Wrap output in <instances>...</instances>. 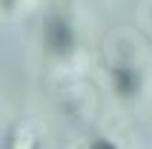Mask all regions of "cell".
<instances>
[{"instance_id":"6da1fadb","label":"cell","mask_w":152,"mask_h":149,"mask_svg":"<svg viewBox=\"0 0 152 149\" xmlns=\"http://www.w3.org/2000/svg\"><path fill=\"white\" fill-rule=\"evenodd\" d=\"M75 46V34H72V26L63 20V17H49L46 20V49L52 55H69Z\"/></svg>"},{"instance_id":"7a4b0ae2","label":"cell","mask_w":152,"mask_h":149,"mask_svg":"<svg viewBox=\"0 0 152 149\" xmlns=\"http://www.w3.org/2000/svg\"><path fill=\"white\" fill-rule=\"evenodd\" d=\"M141 86V77L138 72H132L129 66H118L115 69V92H118L121 98H132Z\"/></svg>"},{"instance_id":"3957f363","label":"cell","mask_w":152,"mask_h":149,"mask_svg":"<svg viewBox=\"0 0 152 149\" xmlns=\"http://www.w3.org/2000/svg\"><path fill=\"white\" fill-rule=\"evenodd\" d=\"M92 149H115V146H112V143L109 141H98V143H95V146Z\"/></svg>"},{"instance_id":"277c9868","label":"cell","mask_w":152,"mask_h":149,"mask_svg":"<svg viewBox=\"0 0 152 149\" xmlns=\"http://www.w3.org/2000/svg\"><path fill=\"white\" fill-rule=\"evenodd\" d=\"M3 3H6V6H12V3H15V0H3Z\"/></svg>"}]
</instances>
